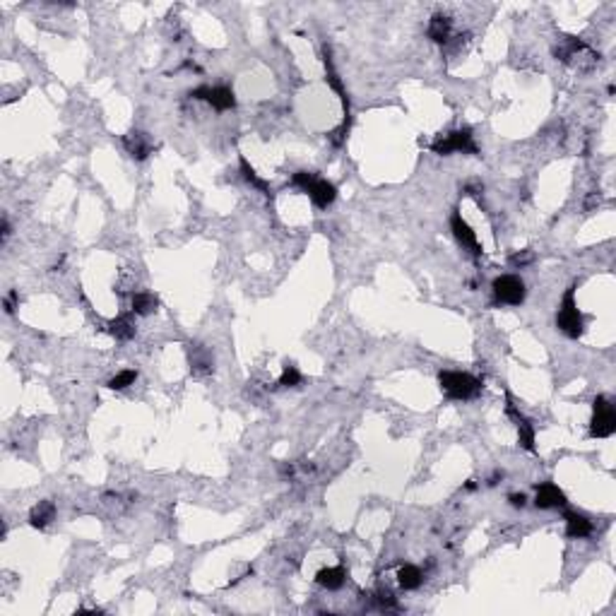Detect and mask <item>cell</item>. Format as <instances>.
Segmentation results:
<instances>
[{
  "mask_svg": "<svg viewBox=\"0 0 616 616\" xmlns=\"http://www.w3.org/2000/svg\"><path fill=\"white\" fill-rule=\"evenodd\" d=\"M438 383H441L443 392L450 400H462V402L474 400L484 388L482 378L465 371H441L438 373Z\"/></svg>",
  "mask_w": 616,
  "mask_h": 616,
  "instance_id": "6da1fadb",
  "label": "cell"
},
{
  "mask_svg": "<svg viewBox=\"0 0 616 616\" xmlns=\"http://www.w3.org/2000/svg\"><path fill=\"white\" fill-rule=\"evenodd\" d=\"M291 186L301 188V191L310 198V203H313L315 207H320V210L330 207V205L337 200V188L332 186L330 181L320 179L318 174L296 171L294 176H291Z\"/></svg>",
  "mask_w": 616,
  "mask_h": 616,
  "instance_id": "7a4b0ae2",
  "label": "cell"
},
{
  "mask_svg": "<svg viewBox=\"0 0 616 616\" xmlns=\"http://www.w3.org/2000/svg\"><path fill=\"white\" fill-rule=\"evenodd\" d=\"M556 327L571 339H578L580 335H583L585 318L576 303V284L568 286L566 294H563V298H561L559 313H556Z\"/></svg>",
  "mask_w": 616,
  "mask_h": 616,
  "instance_id": "3957f363",
  "label": "cell"
},
{
  "mask_svg": "<svg viewBox=\"0 0 616 616\" xmlns=\"http://www.w3.org/2000/svg\"><path fill=\"white\" fill-rule=\"evenodd\" d=\"M431 152L441 157H450V155H477L479 147L474 143V135L469 128H457V131H450L445 135H438L431 143Z\"/></svg>",
  "mask_w": 616,
  "mask_h": 616,
  "instance_id": "277c9868",
  "label": "cell"
},
{
  "mask_svg": "<svg viewBox=\"0 0 616 616\" xmlns=\"http://www.w3.org/2000/svg\"><path fill=\"white\" fill-rule=\"evenodd\" d=\"M322 63H325V82L332 92L339 97L342 102V109H344V121L339 126V131L335 133V145H342L344 135L349 131V121H351V107H349V97H347V90H344V82L339 78V73L335 70V63H332V56H330V49L325 46V54H322Z\"/></svg>",
  "mask_w": 616,
  "mask_h": 616,
  "instance_id": "5b68a950",
  "label": "cell"
},
{
  "mask_svg": "<svg viewBox=\"0 0 616 616\" xmlns=\"http://www.w3.org/2000/svg\"><path fill=\"white\" fill-rule=\"evenodd\" d=\"M616 431V407L609 397H595L592 402V421H590V436L592 438H609Z\"/></svg>",
  "mask_w": 616,
  "mask_h": 616,
  "instance_id": "8992f818",
  "label": "cell"
},
{
  "mask_svg": "<svg viewBox=\"0 0 616 616\" xmlns=\"http://www.w3.org/2000/svg\"><path fill=\"white\" fill-rule=\"evenodd\" d=\"M491 291H494V301L503 306H520L527 296L525 282L518 274H501L491 282Z\"/></svg>",
  "mask_w": 616,
  "mask_h": 616,
  "instance_id": "52a82bcc",
  "label": "cell"
},
{
  "mask_svg": "<svg viewBox=\"0 0 616 616\" xmlns=\"http://www.w3.org/2000/svg\"><path fill=\"white\" fill-rule=\"evenodd\" d=\"M506 414H508V419L513 421L515 424V429H518V436H520V445H523L525 450H530V453H535V436H537V431H535V424H532L530 419H527V416L520 412L518 409V404L513 402V397H510V392L506 395Z\"/></svg>",
  "mask_w": 616,
  "mask_h": 616,
  "instance_id": "ba28073f",
  "label": "cell"
},
{
  "mask_svg": "<svg viewBox=\"0 0 616 616\" xmlns=\"http://www.w3.org/2000/svg\"><path fill=\"white\" fill-rule=\"evenodd\" d=\"M193 99L198 102H207L210 107L217 109V111H229L236 107V97H234V90L231 87H224V85H217V87H198V90L191 92Z\"/></svg>",
  "mask_w": 616,
  "mask_h": 616,
  "instance_id": "9c48e42d",
  "label": "cell"
},
{
  "mask_svg": "<svg viewBox=\"0 0 616 616\" xmlns=\"http://www.w3.org/2000/svg\"><path fill=\"white\" fill-rule=\"evenodd\" d=\"M450 231H453L455 241L460 243L462 248H467L474 258L482 255V246H479L477 231H474V229L469 227L465 219H462V215L457 212V210H455L453 215H450Z\"/></svg>",
  "mask_w": 616,
  "mask_h": 616,
  "instance_id": "30bf717a",
  "label": "cell"
},
{
  "mask_svg": "<svg viewBox=\"0 0 616 616\" xmlns=\"http://www.w3.org/2000/svg\"><path fill=\"white\" fill-rule=\"evenodd\" d=\"M566 494L556 486L554 482H542L537 486L535 494V506L542 510H551V508H563L566 506Z\"/></svg>",
  "mask_w": 616,
  "mask_h": 616,
  "instance_id": "8fae6325",
  "label": "cell"
},
{
  "mask_svg": "<svg viewBox=\"0 0 616 616\" xmlns=\"http://www.w3.org/2000/svg\"><path fill=\"white\" fill-rule=\"evenodd\" d=\"M123 147H126V152L133 157V159L143 162L152 155V140H150L147 133L131 131L126 138H123Z\"/></svg>",
  "mask_w": 616,
  "mask_h": 616,
  "instance_id": "7c38bea8",
  "label": "cell"
},
{
  "mask_svg": "<svg viewBox=\"0 0 616 616\" xmlns=\"http://www.w3.org/2000/svg\"><path fill=\"white\" fill-rule=\"evenodd\" d=\"M563 520H566V535L571 539H585L592 535V520L588 515L568 510V513L563 515Z\"/></svg>",
  "mask_w": 616,
  "mask_h": 616,
  "instance_id": "4fadbf2b",
  "label": "cell"
},
{
  "mask_svg": "<svg viewBox=\"0 0 616 616\" xmlns=\"http://www.w3.org/2000/svg\"><path fill=\"white\" fill-rule=\"evenodd\" d=\"M56 518V503L54 501H39L37 506L32 508V513H29V525L34 527V530H44V527L51 525V520Z\"/></svg>",
  "mask_w": 616,
  "mask_h": 616,
  "instance_id": "5bb4252c",
  "label": "cell"
},
{
  "mask_svg": "<svg viewBox=\"0 0 616 616\" xmlns=\"http://www.w3.org/2000/svg\"><path fill=\"white\" fill-rule=\"evenodd\" d=\"M109 332L119 342H128L135 337V313H121L119 318L109 320Z\"/></svg>",
  "mask_w": 616,
  "mask_h": 616,
  "instance_id": "9a60e30c",
  "label": "cell"
},
{
  "mask_svg": "<svg viewBox=\"0 0 616 616\" xmlns=\"http://www.w3.org/2000/svg\"><path fill=\"white\" fill-rule=\"evenodd\" d=\"M347 580V571L344 566H332V568H322V571L315 573V583L325 590H339Z\"/></svg>",
  "mask_w": 616,
  "mask_h": 616,
  "instance_id": "2e32d148",
  "label": "cell"
},
{
  "mask_svg": "<svg viewBox=\"0 0 616 616\" xmlns=\"http://www.w3.org/2000/svg\"><path fill=\"white\" fill-rule=\"evenodd\" d=\"M426 37H429L433 44L445 46L450 41V20L445 15H433L429 27H426Z\"/></svg>",
  "mask_w": 616,
  "mask_h": 616,
  "instance_id": "e0dca14e",
  "label": "cell"
},
{
  "mask_svg": "<svg viewBox=\"0 0 616 616\" xmlns=\"http://www.w3.org/2000/svg\"><path fill=\"white\" fill-rule=\"evenodd\" d=\"M397 583H400L402 590H416L424 583V573H421V568L412 566V563H404L397 571Z\"/></svg>",
  "mask_w": 616,
  "mask_h": 616,
  "instance_id": "ac0fdd59",
  "label": "cell"
},
{
  "mask_svg": "<svg viewBox=\"0 0 616 616\" xmlns=\"http://www.w3.org/2000/svg\"><path fill=\"white\" fill-rule=\"evenodd\" d=\"M157 306H159V298H157L155 294H150V291H138V294H133V313L135 315H150V313H155Z\"/></svg>",
  "mask_w": 616,
  "mask_h": 616,
  "instance_id": "d6986e66",
  "label": "cell"
},
{
  "mask_svg": "<svg viewBox=\"0 0 616 616\" xmlns=\"http://www.w3.org/2000/svg\"><path fill=\"white\" fill-rule=\"evenodd\" d=\"M238 167H241V176L246 179V183H250L253 188H258V191L265 193V195H270V193H272V188H270V183H267L265 179H260V176H258V171H255L253 167H250L246 157H241V159H238Z\"/></svg>",
  "mask_w": 616,
  "mask_h": 616,
  "instance_id": "ffe728a7",
  "label": "cell"
},
{
  "mask_svg": "<svg viewBox=\"0 0 616 616\" xmlns=\"http://www.w3.org/2000/svg\"><path fill=\"white\" fill-rule=\"evenodd\" d=\"M191 368L195 373H210L212 371V356H210V351L200 347V344H195V347L191 349Z\"/></svg>",
  "mask_w": 616,
  "mask_h": 616,
  "instance_id": "44dd1931",
  "label": "cell"
},
{
  "mask_svg": "<svg viewBox=\"0 0 616 616\" xmlns=\"http://www.w3.org/2000/svg\"><path fill=\"white\" fill-rule=\"evenodd\" d=\"M135 380H138V371H135V368H123V371H119L114 378L109 380V388L111 390H126L128 385L135 383Z\"/></svg>",
  "mask_w": 616,
  "mask_h": 616,
  "instance_id": "7402d4cb",
  "label": "cell"
},
{
  "mask_svg": "<svg viewBox=\"0 0 616 616\" xmlns=\"http://www.w3.org/2000/svg\"><path fill=\"white\" fill-rule=\"evenodd\" d=\"M298 383H301V371L296 366H291V363H286L284 371L279 375V385L282 388H296Z\"/></svg>",
  "mask_w": 616,
  "mask_h": 616,
  "instance_id": "603a6c76",
  "label": "cell"
},
{
  "mask_svg": "<svg viewBox=\"0 0 616 616\" xmlns=\"http://www.w3.org/2000/svg\"><path fill=\"white\" fill-rule=\"evenodd\" d=\"M535 260V255H532V250H520V253H513L510 255V265H518V267H525L530 265V262Z\"/></svg>",
  "mask_w": 616,
  "mask_h": 616,
  "instance_id": "cb8c5ba5",
  "label": "cell"
},
{
  "mask_svg": "<svg viewBox=\"0 0 616 616\" xmlns=\"http://www.w3.org/2000/svg\"><path fill=\"white\" fill-rule=\"evenodd\" d=\"M378 602H380V607H388V609H392V607H397V602H395V595H392L390 590H378Z\"/></svg>",
  "mask_w": 616,
  "mask_h": 616,
  "instance_id": "d4e9b609",
  "label": "cell"
},
{
  "mask_svg": "<svg viewBox=\"0 0 616 616\" xmlns=\"http://www.w3.org/2000/svg\"><path fill=\"white\" fill-rule=\"evenodd\" d=\"M510 506L513 508H525L527 506V498H525V494H510Z\"/></svg>",
  "mask_w": 616,
  "mask_h": 616,
  "instance_id": "484cf974",
  "label": "cell"
},
{
  "mask_svg": "<svg viewBox=\"0 0 616 616\" xmlns=\"http://www.w3.org/2000/svg\"><path fill=\"white\" fill-rule=\"evenodd\" d=\"M15 301H17V294L13 291V294L5 298V310H8V313H13V310H15Z\"/></svg>",
  "mask_w": 616,
  "mask_h": 616,
  "instance_id": "4316f807",
  "label": "cell"
}]
</instances>
